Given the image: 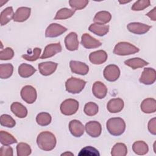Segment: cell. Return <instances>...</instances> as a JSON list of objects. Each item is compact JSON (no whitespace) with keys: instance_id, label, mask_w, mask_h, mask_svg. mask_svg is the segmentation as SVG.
I'll list each match as a JSON object with an SVG mask.
<instances>
[{"instance_id":"cell-26","label":"cell","mask_w":156,"mask_h":156,"mask_svg":"<svg viewBox=\"0 0 156 156\" xmlns=\"http://www.w3.org/2000/svg\"><path fill=\"white\" fill-rule=\"evenodd\" d=\"M36 72V69L32 65L22 63L18 67V74L23 78H27L32 76Z\"/></svg>"},{"instance_id":"cell-44","label":"cell","mask_w":156,"mask_h":156,"mask_svg":"<svg viewBox=\"0 0 156 156\" xmlns=\"http://www.w3.org/2000/svg\"><path fill=\"white\" fill-rule=\"evenodd\" d=\"M147 128L151 134L156 135V118H153L149 120Z\"/></svg>"},{"instance_id":"cell-46","label":"cell","mask_w":156,"mask_h":156,"mask_svg":"<svg viewBox=\"0 0 156 156\" xmlns=\"http://www.w3.org/2000/svg\"><path fill=\"white\" fill-rule=\"evenodd\" d=\"M61 155H74V154L70 152H65L61 154Z\"/></svg>"},{"instance_id":"cell-25","label":"cell","mask_w":156,"mask_h":156,"mask_svg":"<svg viewBox=\"0 0 156 156\" xmlns=\"http://www.w3.org/2000/svg\"><path fill=\"white\" fill-rule=\"evenodd\" d=\"M124 64L133 69H136L140 68H143L149 64V63L144 60L139 58L135 57L126 60L124 61Z\"/></svg>"},{"instance_id":"cell-47","label":"cell","mask_w":156,"mask_h":156,"mask_svg":"<svg viewBox=\"0 0 156 156\" xmlns=\"http://www.w3.org/2000/svg\"><path fill=\"white\" fill-rule=\"evenodd\" d=\"M130 2V1H124V2H122V1H119V2L120 3V4H126V3H128V2Z\"/></svg>"},{"instance_id":"cell-15","label":"cell","mask_w":156,"mask_h":156,"mask_svg":"<svg viewBox=\"0 0 156 156\" xmlns=\"http://www.w3.org/2000/svg\"><path fill=\"white\" fill-rule=\"evenodd\" d=\"M69 130L74 136L80 137L84 133L85 127L80 121L73 119L69 123Z\"/></svg>"},{"instance_id":"cell-24","label":"cell","mask_w":156,"mask_h":156,"mask_svg":"<svg viewBox=\"0 0 156 156\" xmlns=\"http://www.w3.org/2000/svg\"><path fill=\"white\" fill-rule=\"evenodd\" d=\"M88 30L95 35L102 37L108 32L109 26L107 24L93 23L89 26Z\"/></svg>"},{"instance_id":"cell-34","label":"cell","mask_w":156,"mask_h":156,"mask_svg":"<svg viewBox=\"0 0 156 156\" xmlns=\"http://www.w3.org/2000/svg\"><path fill=\"white\" fill-rule=\"evenodd\" d=\"M75 13V10L73 9H69L68 8H62L58 10L54 17V20H66L72 16Z\"/></svg>"},{"instance_id":"cell-43","label":"cell","mask_w":156,"mask_h":156,"mask_svg":"<svg viewBox=\"0 0 156 156\" xmlns=\"http://www.w3.org/2000/svg\"><path fill=\"white\" fill-rule=\"evenodd\" d=\"M0 155L1 156H12L13 155L12 147L9 146L3 145L0 149Z\"/></svg>"},{"instance_id":"cell-19","label":"cell","mask_w":156,"mask_h":156,"mask_svg":"<svg viewBox=\"0 0 156 156\" xmlns=\"http://www.w3.org/2000/svg\"><path fill=\"white\" fill-rule=\"evenodd\" d=\"M124 101L121 98H113L110 99L107 105V110L109 112L116 113L120 112L124 108Z\"/></svg>"},{"instance_id":"cell-38","label":"cell","mask_w":156,"mask_h":156,"mask_svg":"<svg viewBox=\"0 0 156 156\" xmlns=\"http://www.w3.org/2000/svg\"><path fill=\"white\" fill-rule=\"evenodd\" d=\"M1 125L6 127L12 128L16 125V122L14 119L10 115L4 114L1 116Z\"/></svg>"},{"instance_id":"cell-11","label":"cell","mask_w":156,"mask_h":156,"mask_svg":"<svg viewBox=\"0 0 156 156\" xmlns=\"http://www.w3.org/2000/svg\"><path fill=\"white\" fill-rule=\"evenodd\" d=\"M151 27L152 26H151L138 22L130 23L127 26V28L129 32L137 35L146 34L150 30Z\"/></svg>"},{"instance_id":"cell-22","label":"cell","mask_w":156,"mask_h":156,"mask_svg":"<svg viewBox=\"0 0 156 156\" xmlns=\"http://www.w3.org/2000/svg\"><path fill=\"white\" fill-rule=\"evenodd\" d=\"M10 110L16 116L20 118H24L27 115L26 107L18 102H13L11 104Z\"/></svg>"},{"instance_id":"cell-30","label":"cell","mask_w":156,"mask_h":156,"mask_svg":"<svg viewBox=\"0 0 156 156\" xmlns=\"http://www.w3.org/2000/svg\"><path fill=\"white\" fill-rule=\"evenodd\" d=\"M127 154V148L125 144L122 143H116L112 149V156H125Z\"/></svg>"},{"instance_id":"cell-36","label":"cell","mask_w":156,"mask_h":156,"mask_svg":"<svg viewBox=\"0 0 156 156\" xmlns=\"http://www.w3.org/2000/svg\"><path fill=\"white\" fill-rule=\"evenodd\" d=\"M99 110L98 105L93 102H89L87 103L83 108L84 113L89 116H93L96 115Z\"/></svg>"},{"instance_id":"cell-23","label":"cell","mask_w":156,"mask_h":156,"mask_svg":"<svg viewBox=\"0 0 156 156\" xmlns=\"http://www.w3.org/2000/svg\"><path fill=\"white\" fill-rule=\"evenodd\" d=\"M141 110L145 113H152L156 111V101L154 98H147L141 104Z\"/></svg>"},{"instance_id":"cell-21","label":"cell","mask_w":156,"mask_h":156,"mask_svg":"<svg viewBox=\"0 0 156 156\" xmlns=\"http://www.w3.org/2000/svg\"><path fill=\"white\" fill-rule=\"evenodd\" d=\"M92 92L96 98L100 99H103L107 95V88L102 82L96 81L93 85Z\"/></svg>"},{"instance_id":"cell-28","label":"cell","mask_w":156,"mask_h":156,"mask_svg":"<svg viewBox=\"0 0 156 156\" xmlns=\"http://www.w3.org/2000/svg\"><path fill=\"white\" fill-rule=\"evenodd\" d=\"M112 19L111 14L107 11H100L96 13L93 21L95 23L105 24L110 22Z\"/></svg>"},{"instance_id":"cell-32","label":"cell","mask_w":156,"mask_h":156,"mask_svg":"<svg viewBox=\"0 0 156 156\" xmlns=\"http://www.w3.org/2000/svg\"><path fill=\"white\" fill-rule=\"evenodd\" d=\"M13 66L10 63L0 65V77L5 79L9 78L13 74Z\"/></svg>"},{"instance_id":"cell-3","label":"cell","mask_w":156,"mask_h":156,"mask_svg":"<svg viewBox=\"0 0 156 156\" xmlns=\"http://www.w3.org/2000/svg\"><path fill=\"white\" fill-rule=\"evenodd\" d=\"M140 49L132 44L121 41L118 43L113 49V53L118 55H128L139 52Z\"/></svg>"},{"instance_id":"cell-29","label":"cell","mask_w":156,"mask_h":156,"mask_svg":"<svg viewBox=\"0 0 156 156\" xmlns=\"http://www.w3.org/2000/svg\"><path fill=\"white\" fill-rule=\"evenodd\" d=\"M132 150L135 154L140 155L146 154L149 151L148 145L143 141H137L133 143Z\"/></svg>"},{"instance_id":"cell-10","label":"cell","mask_w":156,"mask_h":156,"mask_svg":"<svg viewBox=\"0 0 156 156\" xmlns=\"http://www.w3.org/2000/svg\"><path fill=\"white\" fill-rule=\"evenodd\" d=\"M85 129L88 135L93 138H97L101 134L102 126L98 121H90L85 124Z\"/></svg>"},{"instance_id":"cell-31","label":"cell","mask_w":156,"mask_h":156,"mask_svg":"<svg viewBox=\"0 0 156 156\" xmlns=\"http://www.w3.org/2000/svg\"><path fill=\"white\" fill-rule=\"evenodd\" d=\"M0 141L2 145L5 146H9L17 143L16 139L12 134L4 130L0 132Z\"/></svg>"},{"instance_id":"cell-16","label":"cell","mask_w":156,"mask_h":156,"mask_svg":"<svg viewBox=\"0 0 156 156\" xmlns=\"http://www.w3.org/2000/svg\"><path fill=\"white\" fill-rule=\"evenodd\" d=\"M58 64L53 62H41L38 64V67L40 74L43 76H47L52 74L57 69Z\"/></svg>"},{"instance_id":"cell-6","label":"cell","mask_w":156,"mask_h":156,"mask_svg":"<svg viewBox=\"0 0 156 156\" xmlns=\"http://www.w3.org/2000/svg\"><path fill=\"white\" fill-rule=\"evenodd\" d=\"M21 96L26 103L33 104L37 99V91L34 87L31 85H26L23 87L20 93Z\"/></svg>"},{"instance_id":"cell-2","label":"cell","mask_w":156,"mask_h":156,"mask_svg":"<svg viewBox=\"0 0 156 156\" xmlns=\"http://www.w3.org/2000/svg\"><path fill=\"white\" fill-rule=\"evenodd\" d=\"M108 132L113 136L121 135L126 130V123L123 119L119 117L112 118L106 123Z\"/></svg>"},{"instance_id":"cell-41","label":"cell","mask_w":156,"mask_h":156,"mask_svg":"<svg viewBox=\"0 0 156 156\" xmlns=\"http://www.w3.org/2000/svg\"><path fill=\"white\" fill-rule=\"evenodd\" d=\"M41 52V49L39 48H35L33 50L32 54H24L22 55V57L30 62H34L38 60L40 57V54Z\"/></svg>"},{"instance_id":"cell-18","label":"cell","mask_w":156,"mask_h":156,"mask_svg":"<svg viewBox=\"0 0 156 156\" xmlns=\"http://www.w3.org/2000/svg\"><path fill=\"white\" fill-rule=\"evenodd\" d=\"M65 44L66 49L69 51H73L78 49L79 40L77 35L76 32H71L65 38Z\"/></svg>"},{"instance_id":"cell-45","label":"cell","mask_w":156,"mask_h":156,"mask_svg":"<svg viewBox=\"0 0 156 156\" xmlns=\"http://www.w3.org/2000/svg\"><path fill=\"white\" fill-rule=\"evenodd\" d=\"M146 16H149L151 20L156 21V7H154L152 10L146 14Z\"/></svg>"},{"instance_id":"cell-20","label":"cell","mask_w":156,"mask_h":156,"mask_svg":"<svg viewBox=\"0 0 156 156\" xmlns=\"http://www.w3.org/2000/svg\"><path fill=\"white\" fill-rule=\"evenodd\" d=\"M31 9L27 7H19L15 12L13 21L15 22H24L26 21L30 15Z\"/></svg>"},{"instance_id":"cell-13","label":"cell","mask_w":156,"mask_h":156,"mask_svg":"<svg viewBox=\"0 0 156 156\" xmlns=\"http://www.w3.org/2000/svg\"><path fill=\"white\" fill-rule=\"evenodd\" d=\"M82 45L87 49H93L97 48L102 45V43L90 35L88 34L85 33L82 35L81 38Z\"/></svg>"},{"instance_id":"cell-40","label":"cell","mask_w":156,"mask_h":156,"mask_svg":"<svg viewBox=\"0 0 156 156\" xmlns=\"http://www.w3.org/2000/svg\"><path fill=\"white\" fill-rule=\"evenodd\" d=\"M151 4L149 0H140L136 1L132 6L131 9L133 11H140L148 7Z\"/></svg>"},{"instance_id":"cell-39","label":"cell","mask_w":156,"mask_h":156,"mask_svg":"<svg viewBox=\"0 0 156 156\" xmlns=\"http://www.w3.org/2000/svg\"><path fill=\"white\" fill-rule=\"evenodd\" d=\"M89 1L87 0H70L69 1V4L72 9L81 10L84 9L88 4Z\"/></svg>"},{"instance_id":"cell-1","label":"cell","mask_w":156,"mask_h":156,"mask_svg":"<svg viewBox=\"0 0 156 156\" xmlns=\"http://www.w3.org/2000/svg\"><path fill=\"white\" fill-rule=\"evenodd\" d=\"M56 143L55 135L49 131L41 132L37 138V144L38 147L44 151H50L54 149Z\"/></svg>"},{"instance_id":"cell-27","label":"cell","mask_w":156,"mask_h":156,"mask_svg":"<svg viewBox=\"0 0 156 156\" xmlns=\"http://www.w3.org/2000/svg\"><path fill=\"white\" fill-rule=\"evenodd\" d=\"M14 12L13 8L12 7H8L4 9L0 15V23L1 25L4 26L7 24L11 20L13 19L14 16Z\"/></svg>"},{"instance_id":"cell-37","label":"cell","mask_w":156,"mask_h":156,"mask_svg":"<svg viewBox=\"0 0 156 156\" xmlns=\"http://www.w3.org/2000/svg\"><path fill=\"white\" fill-rule=\"evenodd\" d=\"M79 156L83 155V156H99L100 154L98 149L96 148L91 146H88L83 147L80 152L78 154Z\"/></svg>"},{"instance_id":"cell-35","label":"cell","mask_w":156,"mask_h":156,"mask_svg":"<svg viewBox=\"0 0 156 156\" xmlns=\"http://www.w3.org/2000/svg\"><path fill=\"white\" fill-rule=\"evenodd\" d=\"M32 149L30 146L26 143H20L16 146V154L18 156H27L30 155Z\"/></svg>"},{"instance_id":"cell-4","label":"cell","mask_w":156,"mask_h":156,"mask_svg":"<svg viewBox=\"0 0 156 156\" xmlns=\"http://www.w3.org/2000/svg\"><path fill=\"white\" fill-rule=\"evenodd\" d=\"M86 85V81L75 77H70L65 82L66 90L72 94H77L82 91Z\"/></svg>"},{"instance_id":"cell-9","label":"cell","mask_w":156,"mask_h":156,"mask_svg":"<svg viewBox=\"0 0 156 156\" xmlns=\"http://www.w3.org/2000/svg\"><path fill=\"white\" fill-rule=\"evenodd\" d=\"M156 80V71L152 68H145L140 77L139 81L144 85L153 84Z\"/></svg>"},{"instance_id":"cell-7","label":"cell","mask_w":156,"mask_h":156,"mask_svg":"<svg viewBox=\"0 0 156 156\" xmlns=\"http://www.w3.org/2000/svg\"><path fill=\"white\" fill-rule=\"evenodd\" d=\"M103 75L107 81L115 82L119 77L120 69L116 65H108L104 69Z\"/></svg>"},{"instance_id":"cell-42","label":"cell","mask_w":156,"mask_h":156,"mask_svg":"<svg viewBox=\"0 0 156 156\" xmlns=\"http://www.w3.org/2000/svg\"><path fill=\"white\" fill-rule=\"evenodd\" d=\"M14 56L13 50L11 48H5L0 51V59L1 60H8L12 59Z\"/></svg>"},{"instance_id":"cell-48","label":"cell","mask_w":156,"mask_h":156,"mask_svg":"<svg viewBox=\"0 0 156 156\" xmlns=\"http://www.w3.org/2000/svg\"><path fill=\"white\" fill-rule=\"evenodd\" d=\"M155 143H156V142L155 141L154 142V152L156 154V151H155Z\"/></svg>"},{"instance_id":"cell-33","label":"cell","mask_w":156,"mask_h":156,"mask_svg":"<svg viewBox=\"0 0 156 156\" xmlns=\"http://www.w3.org/2000/svg\"><path fill=\"white\" fill-rule=\"evenodd\" d=\"M52 120L51 116L47 112L39 113L36 117L37 124L41 126H46L49 125Z\"/></svg>"},{"instance_id":"cell-5","label":"cell","mask_w":156,"mask_h":156,"mask_svg":"<svg viewBox=\"0 0 156 156\" xmlns=\"http://www.w3.org/2000/svg\"><path fill=\"white\" fill-rule=\"evenodd\" d=\"M61 113L66 116L75 114L79 109V102L74 99H68L62 102L60 107Z\"/></svg>"},{"instance_id":"cell-14","label":"cell","mask_w":156,"mask_h":156,"mask_svg":"<svg viewBox=\"0 0 156 156\" xmlns=\"http://www.w3.org/2000/svg\"><path fill=\"white\" fill-rule=\"evenodd\" d=\"M62 50V46L60 43H51L49 44H48L43 51V54L41 55L40 58L41 59L47 58L51 57L55 55L56 54L60 52Z\"/></svg>"},{"instance_id":"cell-17","label":"cell","mask_w":156,"mask_h":156,"mask_svg":"<svg viewBox=\"0 0 156 156\" xmlns=\"http://www.w3.org/2000/svg\"><path fill=\"white\" fill-rule=\"evenodd\" d=\"M107 57V54L105 51L98 50L90 53L89 60L94 65H101L106 62Z\"/></svg>"},{"instance_id":"cell-12","label":"cell","mask_w":156,"mask_h":156,"mask_svg":"<svg viewBox=\"0 0 156 156\" xmlns=\"http://www.w3.org/2000/svg\"><path fill=\"white\" fill-rule=\"evenodd\" d=\"M69 67L73 73L79 75H86L89 71L88 66L83 62L71 60L69 62Z\"/></svg>"},{"instance_id":"cell-8","label":"cell","mask_w":156,"mask_h":156,"mask_svg":"<svg viewBox=\"0 0 156 156\" xmlns=\"http://www.w3.org/2000/svg\"><path fill=\"white\" fill-rule=\"evenodd\" d=\"M67 29L57 23H51L49 24L45 31V36L49 38H54L61 35L65 32Z\"/></svg>"}]
</instances>
